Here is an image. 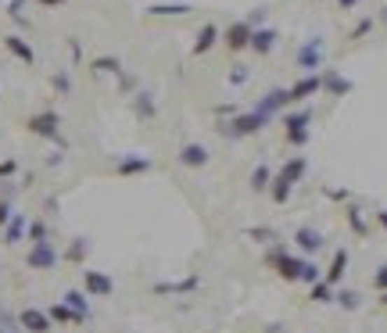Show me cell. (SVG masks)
<instances>
[{"mask_svg":"<svg viewBox=\"0 0 387 333\" xmlns=\"http://www.w3.org/2000/svg\"><path fill=\"white\" fill-rule=\"evenodd\" d=\"M380 305H387V294H380Z\"/></svg>","mask_w":387,"mask_h":333,"instance_id":"bcb514c9","label":"cell"},{"mask_svg":"<svg viewBox=\"0 0 387 333\" xmlns=\"http://www.w3.org/2000/svg\"><path fill=\"white\" fill-rule=\"evenodd\" d=\"M4 47H8V50H11L15 57H18L22 65H36V50L29 47V43H25L22 36H15V33H11V36H4Z\"/></svg>","mask_w":387,"mask_h":333,"instance_id":"ac0fdd59","label":"cell"},{"mask_svg":"<svg viewBox=\"0 0 387 333\" xmlns=\"http://www.w3.org/2000/svg\"><path fill=\"white\" fill-rule=\"evenodd\" d=\"M344 215H348V226H351L355 236H370V222H366V215H363V208H359V204H348V208H344Z\"/></svg>","mask_w":387,"mask_h":333,"instance_id":"7402d4cb","label":"cell"},{"mask_svg":"<svg viewBox=\"0 0 387 333\" xmlns=\"http://www.w3.org/2000/svg\"><path fill=\"white\" fill-rule=\"evenodd\" d=\"M18 326L25 333H50L54 330V323H50V316L43 309H22L18 312Z\"/></svg>","mask_w":387,"mask_h":333,"instance_id":"4fadbf2b","label":"cell"},{"mask_svg":"<svg viewBox=\"0 0 387 333\" xmlns=\"http://www.w3.org/2000/svg\"><path fill=\"white\" fill-rule=\"evenodd\" d=\"M373 287H377L380 294H387V265H380V269L373 272Z\"/></svg>","mask_w":387,"mask_h":333,"instance_id":"d590c367","label":"cell"},{"mask_svg":"<svg viewBox=\"0 0 387 333\" xmlns=\"http://www.w3.org/2000/svg\"><path fill=\"white\" fill-rule=\"evenodd\" d=\"M344 272H348V251H344V248H337V251H334V262H330V269L323 272V280L330 283V287H337V283L344 280Z\"/></svg>","mask_w":387,"mask_h":333,"instance_id":"d6986e66","label":"cell"},{"mask_svg":"<svg viewBox=\"0 0 387 333\" xmlns=\"http://www.w3.org/2000/svg\"><path fill=\"white\" fill-rule=\"evenodd\" d=\"M83 290H86V297H111V294H115V283H111L108 272L86 269V272H83Z\"/></svg>","mask_w":387,"mask_h":333,"instance_id":"30bf717a","label":"cell"},{"mask_svg":"<svg viewBox=\"0 0 387 333\" xmlns=\"http://www.w3.org/2000/svg\"><path fill=\"white\" fill-rule=\"evenodd\" d=\"M309 172V158L305 155H290L276 172H273V183H269V197L276 201V204H287L290 201V194H294V187L302 183V176Z\"/></svg>","mask_w":387,"mask_h":333,"instance_id":"7a4b0ae2","label":"cell"},{"mask_svg":"<svg viewBox=\"0 0 387 333\" xmlns=\"http://www.w3.org/2000/svg\"><path fill=\"white\" fill-rule=\"evenodd\" d=\"M11 215H15V204L11 201H0V229L11 222Z\"/></svg>","mask_w":387,"mask_h":333,"instance_id":"8d00e7d4","label":"cell"},{"mask_svg":"<svg viewBox=\"0 0 387 333\" xmlns=\"http://www.w3.org/2000/svg\"><path fill=\"white\" fill-rule=\"evenodd\" d=\"M251 36H255V25H251V22H230V25L223 29V43H226L230 54L248 50V47H251Z\"/></svg>","mask_w":387,"mask_h":333,"instance_id":"8992f818","label":"cell"},{"mask_svg":"<svg viewBox=\"0 0 387 333\" xmlns=\"http://www.w3.org/2000/svg\"><path fill=\"white\" fill-rule=\"evenodd\" d=\"M25 229H29V219L22 215V211H15L11 222L4 226V244H18V240H25Z\"/></svg>","mask_w":387,"mask_h":333,"instance_id":"ffe728a7","label":"cell"},{"mask_svg":"<svg viewBox=\"0 0 387 333\" xmlns=\"http://www.w3.org/2000/svg\"><path fill=\"white\" fill-rule=\"evenodd\" d=\"M269 265H273L276 276L287 280V283H305V287H312V283L323 280V272H319V265H316L312 258L290 255V251H283V248L269 251Z\"/></svg>","mask_w":387,"mask_h":333,"instance_id":"6da1fadb","label":"cell"},{"mask_svg":"<svg viewBox=\"0 0 387 333\" xmlns=\"http://www.w3.org/2000/svg\"><path fill=\"white\" fill-rule=\"evenodd\" d=\"M190 4H151L147 8V15H155V18H172V15H187Z\"/></svg>","mask_w":387,"mask_h":333,"instance_id":"83f0119b","label":"cell"},{"mask_svg":"<svg viewBox=\"0 0 387 333\" xmlns=\"http://www.w3.org/2000/svg\"><path fill=\"white\" fill-rule=\"evenodd\" d=\"M15 172H18V162H15V158L0 162V179H4V176H15Z\"/></svg>","mask_w":387,"mask_h":333,"instance_id":"74e56055","label":"cell"},{"mask_svg":"<svg viewBox=\"0 0 387 333\" xmlns=\"http://www.w3.org/2000/svg\"><path fill=\"white\" fill-rule=\"evenodd\" d=\"M265 333H287V330H280V326H269V330H265Z\"/></svg>","mask_w":387,"mask_h":333,"instance_id":"ee69618b","label":"cell"},{"mask_svg":"<svg viewBox=\"0 0 387 333\" xmlns=\"http://www.w3.org/2000/svg\"><path fill=\"white\" fill-rule=\"evenodd\" d=\"M297 69H302L305 76H316L323 69V40H309L305 47H297Z\"/></svg>","mask_w":387,"mask_h":333,"instance_id":"9c48e42d","label":"cell"},{"mask_svg":"<svg viewBox=\"0 0 387 333\" xmlns=\"http://www.w3.org/2000/svg\"><path fill=\"white\" fill-rule=\"evenodd\" d=\"M323 90V76L316 72V76H302L294 86H287V97H290V104H305L309 97H316Z\"/></svg>","mask_w":387,"mask_h":333,"instance_id":"8fae6325","label":"cell"},{"mask_svg":"<svg viewBox=\"0 0 387 333\" xmlns=\"http://www.w3.org/2000/svg\"><path fill=\"white\" fill-rule=\"evenodd\" d=\"M194 287H197V280L190 276V280H180V283H158L155 290H158V294H187V290H194Z\"/></svg>","mask_w":387,"mask_h":333,"instance_id":"4dcf8cb0","label":"cell"},{"mask_svg":"<svg viewBox=\"0 0 387 333\" xmlns=\"http://www.w3.org/2000/svg\"><path fill=\"white\" fill-rule=\"evenodd\" d=\"M29 240H33V244H40V240H50L47 226H43V222H33V226H29Z\"/></svg>","mask_w":387,"mask_h":333,"instance_id":"e575fe53","label":"cell"},{"mask_svg":"<svg viewBox=\"0 0 387 333\" xmlns=\"http://www.w3.org/2000/svg\"><path fill=\"white\" fill-rule=\"evenodd\" d=\"M380 22H384V25H387V8H380Z\"/></svg>","mask_w":387,"mask_h":333,"instance_id":"f6af8a7d","label":"cell"},{"mask_svg":"<svg viewBox=\"0 0 387 333\" xmlns=\"http://www.w3.org/2000/svg\"><path fill=\"white\" fill-rule=\"evenodd\" d=\"M334 294H337V287H330L326 280H319V283L309 287V297L316 301V305H334Z\"/></svg>","mask_w":387,"mask_h":333,"instance_id":"d4e9b609","label":"cell"},{"mask_svg":"<svg viewBox=\"0 0 387 333\" xmlns=\"http://www.w3.org/2000/svg\"><path fill=\"white\" fill-rule=\"evenodd\" d=\"M65 305H69L79 319H90V301H86V290H69V294H65Z\"/></svg>","mask_w":387,"mask_h":333,"instance_id":"cb8c5ba5","label":"cell"},{"mask_svg":"<svg viewBox=\"0 0 387 333\" xmlns=\"http://www.w3.org/2000/svg\"><path fill=\"white\" fill-rule=\"evenodd\" d=\"M370 29H373V18H363V22H355V29L348 33V40H363V36H370Z\"/></svg>","mask_w":387,"mask_h":333,"instance_id":"d6a6232c","label":"cell"},{"mask_svg":"<svg viewBox=\"0 0 387 333\" xmlns=\"http://www.w3.org/2000/svg\"><path fill=\"white\" fill-rule=\"evenodd\" d=\"M265 126H269V118H262L255 108L251 111H237L230 122H223V129H226V136H233V140H241V136H255V133H262Z\"/></svg>","mask_w":387,"mask_h":333,"instance_id":"277c9868","label":"cell"},{"mask_svg":"<svg viewBox=\"0 0 387 333\" xmlns=\"http://www.w3.org/2000/svg\"><path fill=\"white\" fill-rule=\"evenodd\" d=\"M377 222H380V229L387 233V208H384V211H377Z\"/></svg>","mask_w":387,"mask_h":333,"instance_id":"b9f144b4","label":"cell"},{"mask_svg":"<svg viewBox=\"0 0 387 333\" xmlns=\"http://www.w3.org/2000/svg\"><path fill=\"white\" fill-rule=\"evenodd\" d=\"M47 316H50V323H65V326H69V323H83V319H79V316L65 305V301H62V305H50V309H47Z\"/></svg>","mask_w":387,"mask_h":333,"instance_id":"4316f807","label":"cell"},{"mask_svg":"<svg viewBox=\"0 0 387 333\" xmlns=\"http://www.w3.org/2000/svg\"><path fill=\"white\" fill-rule=\"evenodd\" d=\"M334 305L344 309V312H355V309L363 305V297L355 294V290H337V294H334Z\"/></svg>","mask_w":387,"mask_h":333,"instance_id":"f1b7e54d","label":"cell"},{"mask_svg":"<svg viewBox=\"0 0 387 333\" xmlns=\"http://www.w3.org/2000/svg\"><path fill=\"white\" fill-rule=\"evenodd\" d=\"M25 129L33 136H43V140H62V115L57 111H36L25 122Z\"/></svg>","mask_w":387,"mask_h":333,"instance_id":"5b68a950","label":"cell"},{"mask_svg":"<svg viewBox=\"0 0 387 333\" xmlns=\"http://www.w3.org/2000/svg\"><path fill=\"white\" fill-rule=\"evenodd\" d=\"M326 197H334V201H348V190H326Z\"/></svg>","mask_w":387,"mask_h":333,"instance_id":"60d3db41","label":"cell"},{"mask_svg":"<svg viewBox=\"0 0 387 333\" xmlns=\"http://www.w3.org/2000/svg\"><path fill=\"white\" fill-rule=\"evenodd\" d=\"M54 90H57V94H69V76H65V72L54 76Z\"/></svg>","mask_w":387,"mask_h":333,"instance_id":"f35d334b","label":"cell"},{"mask_svg":"<svg viewBox=\"0 0 387 333\" xmlns=\"http://www.w3.org/2000/svg\"><path fill=\"white\" fill-rule=\"evenodd\" d=\"M251 79V72L244 69V65H233V72H230V86H244Z\"/></svg>","mask_w":387,"mask_h":333,"instance_id":"836d02e7","label":"cell"},{"mask_svg":"<svg viewBox=\"0 0 387 333\" xmlns=\"http://www.w3.org/2000/svg\"><path fill=\"white\" fill-rule=\"evenodd\" d=\"M36 4H43V8H62L65 0H36Z\"/></svg>","mask_w":387,"mask_h":333,"instance_id":"7bdbcfd3","label":"cell"},{"mask_svg":"<svg viewBox=\"0 0 387 333\" xmlns=\"http://www.w3.org/2000/svg\"><path fill=\"white\" fill-rule=\"evenodd\" d=\"M133 111H136V118H143V122L155 118V97L151 94H136L133 97Z\"/></svg>","mask_w":387,"mask_h":333,"instance_id":"484cf974","label":"cell"},{"mask_svg":"<svg viewBox=\"0 0 387 333\" xmlns=\"http://www.w3.org/2000/svg\"><path fill=\"white\" fill-rule=\"evenodd\" d=\"M151 169H155V162L143 158V155H122V158H118V165H115L118 176H143V172H151Z\"/></svg>","mask_w":387,"mask_h":333,"instance_id":"e0dca14e","label":"cell"},{"mask_svg":"<svg viewBox=\"0 0 387 333\" xmlns=\"http://www.w3.org/2000/svg\"><path fill=\"white\" fill-rule=\"evenodd\" d=\"M283 140L290 143V147H305L309 143V136H312V108H294V111H287L283 118Z\"/></svg>","mask_w":387,"mask_h":333,"instance_id":"3957f363","label":"cell"},{"mask_svg":"<svg viewBox=\"0 0 387 333\" xmlns=\"http://www.w3.org/2000/svg\"><path fill=\"white\" fill-rule=\"evenodd\" d=\"M294 244H297V251H302V258H312L316 251H323V233L319 229H312V226H297L294 229Z\"/></svg>","mask_w":387,"mask_h":333,"instance_id":"7c38bea8","label":"cell"},{"mask_svg":"<svg viewBox=\"0 0 387 333\" xmlns=\"http://www.w3.org/2000/svg\"><path fill=\"white\" fill-rule=\"evenodd\" d=\"M269 183H273V169L269 165H255V172H251V190L255 194H269Z\"/></svg>","mask_w":387,"mask_h":333,"instance_id":"603a6c76","label":"cell"},{"mask_svg":"<svg viewBox=\"0 0 387 333\" xmlns=\"http://www.w3.org/2000/svg\"><path fill=\"white\" fill-rule=\"evenodd\" d=\"M94 72H108V76H122V65H118V57H97V62H94Z\"/></svg>","mask_w":387,"mask_h":333,"instance_id":"1f68e13d","label":"cell"},{"mask_svg":"<svg viewBox=\"0 0 387 333\" xmlns=\"http://www.w3.org/2000/svg\"><path fill=\"white\" fill-rule=\"evenodd\" d=\"M86 251H90V240H86V236H76L72 244H69V251H65V258H69V262H83Z\"/></svg>","mask_w":387,"mask_h":333,"instance_id":"f546056e","label":"cell"},{"mask_svg":"<svg viewBox=\"0 0 387 333\" xmlns=\"http://www.w3.org/2000/svg\"><path fill=\"white\" fill-rule=\"evenodd\" d=\"M0 333H8V330H0Z\"/></svg>","mask_w":387,"mask_h":333,"instance_id":"7dc6e473","label":"cell"},{"mask_svg":"<svg viewBox=\"0 0 387 333\" xmlns=\"http://www.w3.org/2000/svg\"><path fill=\"white\" fill-rule=\"evenodd\" d=\"M323 90L334 94V97H344V94H351V79H344L341 72H326L323 76Z\"/></svg>","mask_w":387,"mask_h":333,"instance_id":"44dd1931","label":"cell"},{"mask_svg":"<svg viewBox=\"0 0 387 333\" xmlns=\"http://www.w3.org/2000/svg\"><path fill=\"white\" fill-rule=\"evenodd\" d=\"M276 40H280V33L276 29H269V25H262V29H255V36H251V54H258V57H265V54H273V47H276Z\"/></svg>","mask_w":387,"mask_h":333,"instance_id":"2e32d148","label":"cell"},{"mask_svg":"<svg viewBox=\"0 0 387 333\" xmlns=\"http://www.w3.org/2000/svg\"><path fill=\"white\" fill-rule=\"evenodd\" d=\"M223 40V33H219V25L216 22H204L201 29H197V40H194V47H190V54L194 57H204L208 50H212L216 43Z\"/></svg>","mask_w":387,"mask_h":333,"instance_id":"5bb4252c","label":"cell"},{"mask_svg":"<svg viewBox=\"0 0 387 333\" xmlns=\"http://www.w3.org/2000/svg\"><path fill=\"white\" fill-rule=\"evenodd\" d=\"M287 108H290L287 86H276V90H269V94H262V97H258V104H255V111H258L262 118H269V122H273L276 115H283Z\"/></svg>","mask_w":387,"mask_h":333,"instance_id":"52a82bcc","label":"cell"},{"mask_svg":"<svg viewBox=\"0 0 387 333\" xmlns=\"http://www.w3.org/2000/svg\"><path fill=\"white\" fill-rule=\"evenodd\" d=\"M57 248L50 244V240H40V244H33L29 248V255H25V262H29V269H40V272H50L54 265H57Z\"/></svg>","mask_w":387,"mask_h":333,"instance_id":"ba28073f","label":"cell"},{"mask_svg":"<svg viewBox=\"0 0 387 333\" xmlns=\"http://www.w3.org/2000/svg\"><path fill=\"white\" fill-rule=\"evenodd\" d=\"M208 162H212V150L204 143H183L180 147V165L183 169H204Z\"/></svg>","mask_w":387,"mask_h":333,"instance_id":"9a60e30c","label":"cell"},{"mask_svg":"<svg viewBox=\"0 0 387 333\" xmlns=\"http://www.w3.org/2000/svg\"><path fill=\"white\" fill-rule=\"evenodd\" d=\"M359 4H363V0H337V8H341V11H355Z\"/></svg>","mask_w":387,"mask_h":333,"instance_id":"ab89813d","label":"cell"}]
</instances>
